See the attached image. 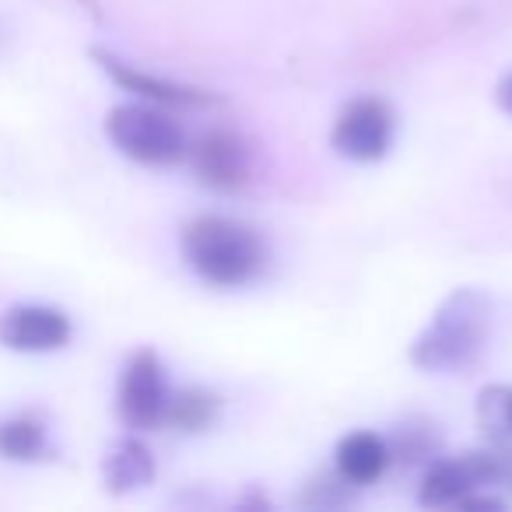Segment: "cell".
Wrapping results in <instances>:
<instances>
[{
  "instance_id": "6",
  "label": "cell",
  "mask_w": 512,
  "mask_h": 512,
  "mask_svg": "<svg viewBox=\"0 0 512 512\" xmlns=\"http://www.w3.org/2000/svg\"><path fill=\"white\" fill-rule=\"evenodd\" d=\"M512 474V463L505 453H463L449 456V460H432L425 467L418 488V502L425 509H446V505H460L463 495L484 484H498Z\"/></svg>"
},
{
  "instance_id": "8",
  "label": "cell",
  "mask_w": 512,
  "mask_h": 512,
  "mask_svg": "<svg viewBox=\"0 0 512 512\" xmlns=\"http://www.w3.org/2000/svg\"><path fill=\"white\" fill-rule=\"evenodd\" d=\"M186 155L200 183H207L211 190H242L253 176V151L232 130H207L186 148Z\"/></svg>"
},
{
  "instance_id": "1",
  "label": "cell",
  "mask_w": 512,
  "mask_h": 512,
  "mask_svg": "<svg viewBox=\"0 0 512 512\" xmlns=\"http://www.w3.org/2000/svg\"><path fill=\"white\" fill-rule=\"evenodd\" d=\"M491 334V302L474 288H456L439 302L428 327L414 337L411 358L414 369L435 376H460L470 372L481 358Z\"/></svg>"
},
{
  "instance_id": "4",
  "label": "cell",
  "mask_w": 512,
  "mask_h": 512,
  "mask_svg": "<svg viewBox=\"0 0 512 512\" xmlns=\"http://www.w3.org/2000/svg\"><path fill=\"white\" fill-rule=\"evenodd\" d=\"M169 400L172 386L162 358L151 348L134 351L120 372V386H116V414H120L123 428H130V432H155L158 425H165Z\"/></svg>"
},
{
  "instance_id": "11",
  "label": "cell",
  "mask_w": 512,
  "mask_h": 512,
  "mask_svg": "<svg viewBox=\"0 0 512 512\" xmlns=\"http://www.w3.org/2000/svg\"><path fill=\"white\" fill-rule=\"evenodd\" d=\"M102 481L113 495H130L155 481V453L137 435H120L102 456Z\"/></svg>"
},
{
  "instance_id": "5",
  "label": "cell",
  "mask_w": 512,
  "mask_h": 512,
  "mask_svg": "<svg viewBox=\"0 0 512 512\" xmlns=\"http://www.w3.org/2000/svg\"><path fill=\"white\" fill-rule=\"evenodd\" d=\"M393 141H397V113L379 95L351 99L337 116L334 130H330V144H334L337 155L362 165L390 155Z\"/></svg>"
},
{
  "instance_id": "7",
  "label": "cell",
  "mask_w": 512,
  "mask_h": 512,
  "mask_svg": "<svg viewBox=\"0 0 512 512\" xmlns=\"http://www.w3.org/2000/svg\"><path fill=\"white\" fill-rule=\"evenodd\" d=\"M74 337V323L64 309L43 302H22L0 316V344L22 355H50L67 348Z\"/></svg>"
},
{
  "instance_id": "3",
  "label": "cell",
  "mask_w": 512,
  "mask_h": 512,
  "mask_svg": "<svg viewBox=\"0 0 512 512\" xmlns=\"http://www.w3.org/2000/svg\"><path fill=\"white\" fill-rule=\"evenodd\" d=\"M106 137L120 155L137 165H176L186 158V130L165 106L155 102H123L106 116Z\"/></svg>"
},
{
  "instance_id": "13",
  "label": "cell",
  "mask_w": 512,
  "mask_h": 512,
  "mask_svg": "<svg viewBox=\"0 0 512 512\" xmlns=\"http://www.w3.org/2000/svg\"><path fill=\"white\" fill-rule=\"evenodd\" d=\"M221 414V397L204 386H190V390L172 393L169 400V414H165V425H172L176 432H204L218 421Z\"/></svg>"
},
{
  "instance_id": "10",
  "label": "cell",
  "mask_w": 512,
  "mask_h": 512,
  "mask_svg": "<svg viewBox=\"0 0 512 512\" xmlns=\"http://www.w3.org/2000/svg\"><path fill=\"white\" fill-rule=\"evenodd\" d=\"M393 463L390 442L383 435L369 432V428H358V432H348L334 449V467L337 477L344 484H372L386 474V467Z\"/></svg>"
},
{
  "instance_id": "9",
  "label": "cell",
  "mask_w": 512,
  "mask_h": 512,
  "mask_svg": "<svg viewBox=\"0 0 512 512\" xmlns=\"http://www.w3.org/2000/svg\"><path fill=\"white\" fill-rule=\"evenodd\" d=\"M92 60L123 88V92H134L137 99L144 102H155V106L165 109H204V106H221V95L204 92V88H193V85H179V81L169 78H158V74L148 71H137L134 64L120 60L116 53L109 50H92Z\"/></svg>"
},
{
  "instance_id": "16",
  "label": "cell",
  "mask_w": 512,
  "mask_h": 512,
  "mask_svg": "<svg viewBox=\"0 0 512 512\" xmlns=\"http://www.w3.org/2000/svg\"><path fill=\"white\" fill-rule=\"evenodd\" d=\"M495 102H498V109H502L505 116H512V71L505 74L502 81H498V88H495Z\"/></svg>"
},
{
  "instance_id": "12",
  "label": "cell",
  "mask_w": 512,
  "mask_h": 512,
  "mask_svg": "<svg viewBox=\"0 0 512 512\" xmlns=\"http://www.w3.org/2000/svg\"><path fill=\"white\" fill-rule=\"evenodd\" d=\"M50 421L43 411H18L0 418V456L11 463H36L50 456Z\"/></svg>"
},
{
  "instance_id": "2",
  "label": "cell",
  "mask_w": 512,
  "mask_h": 512,
  "mask_svg": "<svg viewBox=\"0 0 512 512\" xmlns=\"http://www.w3.org/2000/svg\"><path fill=\"white\" fill-rule=\"evenodd\" d=\"M183 260L200 281L214 288H242L260 278L267 264V249L249 225L221 214H200L186 221L179 235Z\"/></svg>"
},
{
  "instance_id": "15",
  "label": "cell",
  "mask_w": 512,
  "mask_h": 512,
  "mask_svg": "<svg viewBox=\"0 0 512 512\" xmlns=\"http://www.w3.org/2000/svg\"><path fill=\"white\" fill-rule=\"evenodd\" d=\"M386 442H390V439H386ZM435 446H439L435 425H421V428L400 425L397 439L390 442V453L393 456H407V460H428V463H432Z\"/></svg>"
},
{
  "instance_id": "14",
  "label": "cell",
  "mask_w": 512,
  "mask_h": 512,
  "mask_svg": "<svg viewBox=\"0 0 512 512\" xmlns=\"http://www.w3.org/2000/svg\"><path fill=\"white\" fill-rule=\"evenodd\" d=\"M477 421L491 439H512V386H484L477 397Z\"/></svg>"
}]
</instances>
